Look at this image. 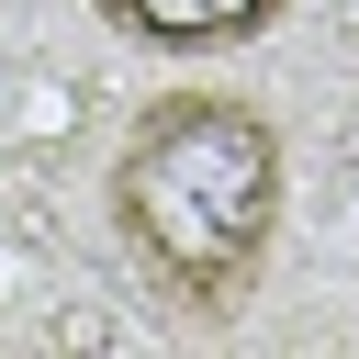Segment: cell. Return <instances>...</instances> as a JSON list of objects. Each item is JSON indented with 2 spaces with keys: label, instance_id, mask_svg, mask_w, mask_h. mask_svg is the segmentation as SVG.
<instances>
[{
  "label": "cell",
  "instance_id": "1",
  "mask_svg": "<svg viewBox=\"0 0 359 359\" xmlns=\"http://www.w3.org/2000/svg\"><path fill=\"white\" fill-rule=\"evenodd\" d=\"M292 146L247 90H168L112 146V236L180 314H236L269 269Z\"/></svg>",
  "mask_w": 359,
  "mask_h": 359
},
{
  "label": "cell",
  "instance_id": "2",
  "mask_svg": "<svg viewBox=\"0 0 359 359\" xmlns=\"http://www.w3.org/2000/svg\"><path fill=\"white\" fill-rule=\"evenodd\" d=\"M123 45H157V56H224V45H258L292 0H90Z\"/></svg>",
  "mask_w": 359,
  "mask_h": 359
}]
</instances>
